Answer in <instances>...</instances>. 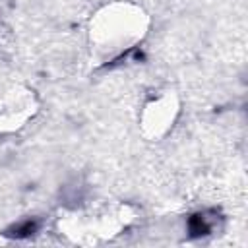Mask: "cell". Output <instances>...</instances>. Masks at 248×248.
<instances>
[{
  "mask_svg": "<svg viewBox=\"0 0 248 248\" xmlns=\"http://www.w3.org/2000/svg\"><path fill=\"white\" fill-rule=\"evenodd\" d=\"M151 17L132 0H110L99 6L87 21V43L93 58L114 62L132 52L147 37Z\"/></svg>",
  "mask_w": 248,
  "mask_h": 248,
  "instance_id": "obj_1",
  "label": "cell"
},
{
  "mask_svg": "<svg viewBox=\"0 0 248 248\" xmlns=\"http://www.w3.org/2000/svg\"><path fill=\"white\" fill-rule=\"evenodd\" d=\"M180 97L170 87H161L151 91L143 101L138 114V130L147 141H161L167 138L178 116H180Z\"/></svg>",
  "mask_w": 248,
  "mask_h": 248,
  "instance_id": "obj_2",
  "label": "cell"
},
{
  "mask_svg": "<svg viewBox=\"0 0 248 248\" xmlns=\"http://www.w3.org/2000/svg\"><path fill=\"white\" fill-rule=\"evenodd\" d=\"M37 91L29 85H12L0 93V138L21 132L39 112Z\"/></svg>",
  "mask_w": 248,
  "mask_h": 248,
  "instance_id": "obj_3",
  "label": "cell"
}]
</instances>
